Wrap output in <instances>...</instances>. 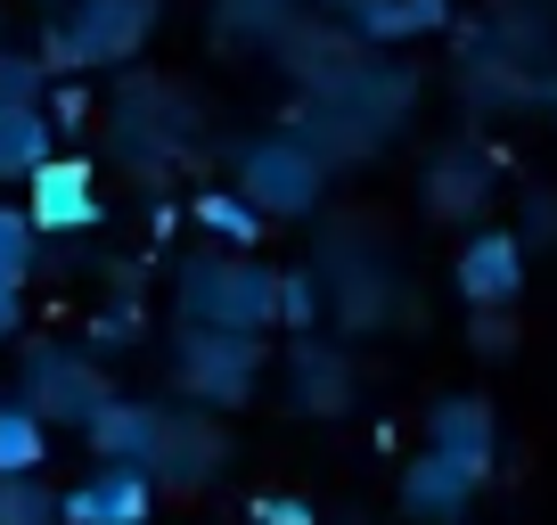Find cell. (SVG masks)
I'll return each instance as SVG.
<instances>
[{"label":"cell","instance_id":"obj_1","mask_svg":"<svg viewBox=\"0 0 557 525\" xmlns=\"http://www.w3.org/2000/svg\"><path fill=\"white\" fill-rule=\"evenodd\" d=\"M181 313H189V329H271L278 320V280L262 271V262H189L181 271Z\"/></svg>","mask_w":557,"mask_h":525},{"label":"cell","instance_id":"obj_2","mask_svg":"<svg viewBox=\"0 0 557 525\" xmlns=\"http://www.w3.org/2000/svg\"><path fill=\"white\" fill-rule=\"evenodd\" d=\"M148 25H157V0H74L41 66H115L148 41Z\"/></svg>","mask_w":557,"mask_h":525},{"label":"cell","instance_id":"obj_3","mask_svg":"<svg viewBox=\"0 0 557 525\" xmlns=\"http://www.w3.org/2000/svg\"><path fill=\"white\" fill-rule=\"evenodd\" d=\"M17 403L41 411L50 427H90L115 394H107L99 362H83V353H66V345H34L25 353V378H17Z\"/></svg>","mask_w":557,"mask_h":525},{"label":"cell","instance_id":"obj_4","mask_svg":"<svg viewBox=\"0 0 557 525\" xmlns=\"http://www.w3.org/2000/svg\"><path fill=\"white\" fill-rule=\"evenodd\" d=\"M148 501H157V476L148 468L99 460L74 492H58V525H148Z\"/></svg>","mask_w":557,"mask_h":525},{"label":"cell","instance_id":"obj_5","mask_svg":"<svg viewBox=\"0 0 557 525\" xmlns=\"http://www.w3.org/2000/svg\"><path fill=\"white\" fill-rule=\"evenodd\" d=\"M181 378H189L206 403H246V386H255V337L189 329V337H181Z\"/></svg>","mask_w":557,"mask_h":525},{"label":"cell","instance_id":"obj_6","mask_svg":"<svg viewBox=\"0 0 557 525\" xmlns=\"http://www.w3.org/2000/svg\"><path fill=\"white\" fill-rule=\"evenodd\" d=\"M25 213H34V230H90L99 222V181H90L83 157H50L34 181H25Z\"/></svg>","mask_w":557,"mask_h":525},{"label":"cell","instance_id":"obj_7","mask_svg":"<svg viewBox=\"0 0 557 525\" xmlns=\"http://www.w3.org/2000/svg\"><path fill=\"white\" fill-rule=\"evenodd\" d=\"M246 197H262V206H278V213H304V206L320 197L312 148H296V141H262V148H246Z\"/></svg>","mask_w":557,"mask_h":525},{"label":"cell","instance_id":"obj_8","mask_svg":"<svg viewBox=\"0 0 557 525\" xmlns=\"http://www.w3.org/2000/svg\"><path fill=\"white\" fill-rule=\"evenodd\" d=\"M517 288H524V239L517 230L468 239V255H459V296L484 304V313H500V304H517Z\"/></svg>","mask_w":557,"mask_h":525},{"label":"cell","instance_id":"obj_9","mask_svg":"<svg viewBox=\"0 0 557 525\" xmlns=\"http://www.w3.org/2000/svg\"><path fill=\"white\" fill-rule=\"evenodd\" d=\"M475 485H484V476L459 468L451 452H426V460H410V476H401V509H410V517H426V525H451L459 509L475 501Z\"/></svg>","mask_w":557,"mask_h":525},{"label":"cell","instance_id":"obj_10","mask_svg":"<svg viewBox=\"0 0 557 525\" xmlns=\"http://www.w3.org/2000/svg\"><path fill=\"white\" fill-rule=\"evenodd\" d=\"M164 427H173V419H164V411H148V403H107L83 436H90V452L115 460V468H148V460L164 452Z\"/></svg>","mask_w":557,"mask_h":525},{"label":"cell","instance_id":"obj_11","mask_svg":"<svg viewBox=\"0 0 557 525\" xmlns=\"http://www.w3.org/2000/svg\"><path fill=\"white\" fill-rule=\"evenodd\" d=\"M426 436H435V452H451L459 468H475V476L492 468V411L484 403H443L435 419H426Z\"/></svg>","mask_w":557,"mask_h":525},{"label":"cell","instance_id":"obj_12","mask_svg":"<svg viewBox=\"0 0 557 525\" xmlns=\"http://www.w3.org/2000/svg\"><path fill=\"white\" fill-rule=\"evenodd\" d=\"M50 164V115L41 107H0V181H34Z\"/></svg>","mask_w":557,"mask_h":525},{"label":"cell","instance_id":"obj_13","mask_svg":"<svg viewBox=\"0 0 557 525\" xmlns=\"http://www.w3.org/2000/svg\"><path fill=\"white\" fill-rule=\"evenodd\" d=\"M41 460H50V419L9 394L0 403V476H41Z\"/></svg>","mask_w":557,"mask_h":525},{"label":"cell","instance_id":"obj_14","mask_svg":"<svg viewBox=\"0 0 557 525\" xmlns=\"http://www.w3.org/2000/svg\"><path fill=\"white\" fill-rule=\"evenodd\" d=\"M34 213L25 206H0V296H17L25 288V271H34Z\"/></svg>","mask_w":557,"mask_h":525},{"label":"cell","instance_id":"obj_15","mask_svg":"<svg viewBox=\"0 0 557 525\" xmlns=\"http://www.w3.org/2000/svg\"><path fill=\"white\" fill-rule=\"evenodd\" d=\"M197 222H206L213 239H230V246H255L262 206H255V197H230V190H206V197H197Z\"/></svg>","mask_w":557,"mask_h":525},{"label":"cell","instance_id":"obj_16","mask_svg":"<svg viewBox=\"0 0 557 525\" xmlns=\"http://www.w3.org/2000/svg\"><path fill=\"white\" fill-rule=\"evenodd\" d=\"M0 525H58V492L41 476H0Z\"/></svg>","mask_w":557,"mask_h":525},{"label":"cell","instance_id":"obj_17","mask_svg":"<svg viewBox=\"0 0 557 525\" xmlns=\"http://www.w3.org/2000/svg\"><path fill=\"white\" fill-rule=\"evenodd\" d=\"M41 83H50V66L25 50H0V107H41Z\"/></svg>","mask_w":557,"mask_h":525},{"label":"cell","instance_id":"obj_18","mask_svg":"<svg viewBox=\"0 0 557 525\" xmlns=\"http://www.w3.org/2000/svg\"><path fill=\"white\" fill-rule=\"evenodd\" d=\"M435 206H443V213H468V206H475V173H468V164L435 173Z\"/></svg>","mask_w":557,"mask_h":525},{"label":"cell","instance_id":"obj_19","mask_svg":"<svg viewBox=\"0 0 557 525\" xmlns=\"http://www.w3.org/2000/svg\"><path fill=\"white\" fill-rule=\"evenodd\" d=\"M278 313H287V320H312L320 313V288L312 280H278Z\"/></svg>","mask_w":557,"mask_h":525},{"label":"cell","instance_id":"obj_20","mask_svg":"<svg viewBox=\"0 0 557 525\" xmlns=\"http://www.w3.org/2000/svg\"><path fill=\"white\" fill-rule=\"evenodd\" d=\"M508 345H517V329H508L500 313H484V320H475V353H508Z\"/></svg>","mask_w":557,"mask_h":525},{"label":"cell","instance_id":"obj_21","mask_svg":"<svg viewBox=\"0 0 557 525\" xmlns=\"http://www.w3.org/2000/svg\"><path fill=\"white\" fill-rule=\"evenodd\" d=\"M255 517L262 525H312V509H304V501H255Z\"/></svg>","mask_w":557,"mask_h":525},{"label":"cell","instance_id":"obj_22","mask_svg":"<svg viewBox=\"0 0 557 525\" xmlns=\"http://www.w3.org/2000/svg\"><path fill=\"white\" fill-rule=\"evenodd\" d=\"M0 337H17V296H0Z\"/></svg>","mask_w":557,"mask_h":525}]
</instances>
